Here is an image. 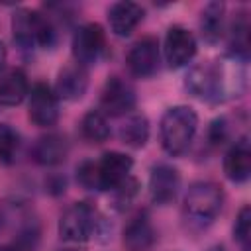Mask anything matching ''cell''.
Wrapping results in <instances>:
<instances>
[{
	"label": "cell",
	"instance_id": "obj_16",
	"mask_svg": "<svg viewBox=\"0 0 251 251\" xmlns=\"http://www.w3.org/2000/svg\"><path fill=\"white\" fill-rule=\"evenodd\" d=\"M224 173L231 182H245L251 175V147L247 137L235 141L224 155Z\"/></svg>",
	"mask_w": 251,
	"mask_h": 251
},
{
	"label": "cell",
	"instance_id": "obj_22",
	"mask_svg": "<svg viewBox=\"0 0 251 251\" xmlns=\"http://www.w3.org/2000/svg\"><path fill=\"white\" fill-rule=\"evenodd\" d=\"M114 194V206L116 210H126L129 208V204L133 202V198L139 192V182L129 175L126 180H122L114 190H110Z\"/></svg>",
	"mask_w": 251,
	"mask_h": 251
},
{
	"label": "cell",
	"instance_id": "obj_10",
	"mask_svg": "<svg viewBox=\"0 0 251 251\" xmlns=\"http://www.w3.org/2000/svg\"><path fill=\"white\" fill-rule=\"evenodd\" d=\"M165 61L171 69H180L188 65L196 55V37L182 25H171L165 33L163 43Z\"/></svg>",
	"mask_w": 251,
	"mask_h": 251
},
{
	"label": "cell",
	"instance_id": "obj_24",
	"mask_svg": "<svg viewBox=\"0 0 251 251\" xmlns=\"http://www.w3.org/2000/svg\"><path fill=\"white\" fill-rule=\"evenodd\" d=\"M227 133H229V129H227L226 118H218V120L212 122L208 137H210V141H212L214 145H222V143L227 139Z\"/></svg>",
	"mask_w": 251,
	"mask_h": 251
},
{
	"label": "cell",
	"instance_id": "obj_25",
	"mask_svg": "<svg viewBox=\"0 0 251 251\" xmlns=\"http://www.w3.org/2000/svg\"><path fill=\"white\" fill-rule=\"evenodd\" d=\"M4 63H6V47H4V43L0 41V71L4 69Z\"/></svg>",
	"mask_w": 251,
	"mask_h": 251
},
{
	"label": "cell",
	"instance_id": "obj_21",
	"mask_svg": "<svg viewBox=\"0 0 251 251\" xmlns=\"http://www.w3.org/2000/svg\"><path fill=\"white\" fill-rule=\"evenodd\" d=\"M20 151V133L10 124H0V163L12 165Z\"/></svg>",
	"mask_w": 251,
	"mask_h": 251
},
{
	"label": "cell",
	"instance_id": "obj_23",
	"mask_svg": "<svg viewBox=\"0 0 251 251\" xmlns=\"http://www.w3.org/2000/svg\"><path fill=\"white\" fill-rule=\"evenodd\" d=\"M249 233H251V208L245 204L239 210L235 224H233V237L243 249L249 247Z\"/></svg>",
	"mask_w": 251,
	"mask_h": 251
},
{
	"label": "cell",
	"instance_id": "obj_17",
	"mask_svg": "<svg viewBox=\"0 0 251 251\" xmlns=\"http://www.w3.org/2000/svg\"><path fill=\"white\" fill-rule=\"evenodd\" d=\"M29 94L27 76L22 69H12L0 76V104L2 106H18Z\"/></svg>",
	"mask_w": 251,
	"mask_h": 251
},
{
	"label": "cell",
	"instance_id": "obj_3",
	"mask_svg": "<svg viewBox=\"0 0 251 251\" xmlns=\"http://www.w3.org/2000/svg\"><path fill=\"white\" fill-rule=\"evenodd\" d=\"M224 206V190L212 180H196L184 194L182 212L190 224L208 226L212 224Z\"/></svg>",
	"mask_w": 251,
	"mask_h": 251
},
{
	"label": "cell",
	"instance_id": "obj_18",
	"mask_svg": "<svg viewBox=\"0 0 251 251\" xmlns=\"http://www.w3.org/2000/svg\"><path fill=\"white\" fill-rule=\"evenodd\" d=\"M224 16L226 4L224 2H208L200 14V33L206 43L220 41L224 33Z\"/></svg>",
	"mask_w": 251,
	"mask_h": 251
},
{
	"label": "cell",
	"instance_id": "obj_6",
	"mask_svg": "<svg viewBox=\"0 0 251 251\" xmlns=\"http://www.w3.org/2000/svg\"><path fill=\"white\" fill-rule=\"evenodd\" d=\"M71 47H73L75 63H78L82 67L94 65L102 57L104 47H106V33L102 29V25L94 24V22L80 25L73 33Z\"/></svg>",
	"mask_w": 251,
	"mask_h": 251
},
{
	"label": "cell",
	"instance_id": "obj_20",
	"mask_svg": "<svg viewBox=\"0 0 251 251\" xmlns=\"http://www.w3.org/2000/svg\"><path fill=\"white\" fill-rule=\"evenodd\" d=\"M80 135L88 143H104L110 137L108 118L100 110H88L80 120Z\"/></svg>",
	"mask_w": 251,
	"mask_h": 251
},
{
	"label": "cell",
	"instance_id": "obj_1",
	"mask_svg": "<svg viewBox=\"0 0 251 251\" xmlns=\"http://www.w3.org/2000/svg\"><path fill=\"white\" fill-rule=\"evenodd\" d=\"M133 159L120 151H108L98 161H84L76 169V180L86 190H114L131 173Z\"/></svg>",
	"mask_w": 251,
	"mask_h": 251
},
{
	"label": "cell",
	"instance_id": "obj_2",
	"mask_svg": "<svg viewBox=\"0 0 251 251\" xmlns=\"http://www.w3.org/2000/svg\"><path fill=\"white\" fill-rule=\"evenodd\" d=\"M196 129H198V116L190 106L169 108L159 124V135L165 153L171 157L182 155L190 147Z\"/></svg>",
	"mask_w": 251,
	"mask_h": 251
},
{
	"label": "cell",
	"instance_id": "obj_13",
	"mask_svg": "<svg viewBox=\"0 0 251 251\" xmlns=\"http://www.w3.org/2000/svg\"><path fill=\"white\" fill-rule=\"evenodd\" d=\"M157 241V231L145 212L135 214L124 229L126 251H151Z\"/></svg>",
	"mask_w": 251,
	"mask_h": 251
},
{
	"label": "cell",
	"instance_id": "obj_8",
	"mask_svg": "<svg viewBox=\"0 0 251 251\" xmlns=\"http://www.w3.org/2000/svg\"><path fill=\"white\" fill-rule=\"evenodd\" d=\"M27 116L39 127H51L59 120V98L45 82H35L27 94Z\"/></svg>",
	"mask_w": 251,
	"mask_h": 251
},
{
	"label": "cell",
	"instance_id": "obj_19",
	"mask_svg": "<svg viewBox=\"0 0 251 251\" xmlns=\"http://www.w3.org/2000/svg\"><path fill=\"white\" fill-rule=\"evenodd\" d=\"M149 120L145 114H131L120 127V139L124 145L141 149L149 139Z\"/></svg>",
	"mask_w": 251,
	"mask_h": 251
},
{
	"label": "cell",
	"instance_id": "obj_14",
	"mask_svg": "<svg viewBox=\"0 0 251 251\" xmlns=\"http://www.w3.org/2000/svg\"><path fill=\"white\" fill-rule=\"evenodd\" d=\"M145 16L143 6L137 2H116L108 10V24L114 35L118 37H127L133 33V29L141 24Z\"/></svg>",
	"mask_w": 251,
	"mask_h": 251
},
{
	"label": "cell",
	"instance_id": "obj_15",
	"mask_svg": "<svg viewBox=\"0 0 251 251\" xmlns=\"http://www.w3.org/2000/svg\"><path fill=\"white\" fill-rule=\"evenodd\" d=\"M67 155H69V141L61 133L41 135L31 149L33 161L41 167H57L67 159Z\"/></svg>",
	"mask_w": 251,
	"mask_h": 251
},
{
	"label": "cell",
	"instance_id": "obj_12",
	"mask_svg": "<svg viewBox=\"0 0 251 251\" xmlns=\"http://www.w3.org/2000/svg\"><path fill=\"white\" fill-rule=\"evenodd\" d=\"M88 88V71L86 67L78 63H71L63 67L57 75L55 82V94L57 98H63L67 102H76L84 96Z\"/></svg>",
	"mask_w": 251,
	"mask_h": 251
},
{
	"label": "cell",
	"instance_id": "obj_28",
	"mask_svg": "<svg viewBox=\"0 0 251 251\" xmlns=\"http://www.w3.org/2000/svg\"><path fill=\"white\" fill-rule=\"evenodd\" d=\"M59 251H76V249H59Z\"/></svg>",
	"mask_w": 251,
	"mask_h": 251
},
{
	"label": "cell",
	"instance_id": "obj_26",
	"mask_svg": "<svg viewBox=\"0 0 251 251\" xmlns=\"http://www.w3.org/2000/svg\"><path fill=\"white\" fill-rule=\"evenodd\" d=\"M0 251H14L12 245H0Z\"/></svg>",
	"mask_w": 251,
	"mask_h": 251
},
{
	"label": "cell",
	"instance_id": "obj_27",
	"mask_svg": "<svg viewBox=\"0 0 251 251\" xmlns=\"http://www.w3.org/2000/svg\"><path fill=\"white\" fill-rule=\"evenodd\" d=\"M208 251H226L222 245H216V247H212V249H208Z\"/></svg>",
	"mask_w": 251,
	"mask_h": 251
},
{
	"label": "cell",
	"instance_id": "obj_11",
	"mask_svg": "<svg viewBox=\"0 0 251 251\" xmlns=\"http://www.w3.org/2000/svg\"><path fill=\"white\" fill-rule=\"evenodd\" d=\"M180 188V173L169 165V163H159L151 169L149 175V198L157 206H167L171 204Z\"/></svg>",
	"mask_w": 251,
	"mask_h": 251
},
{
	"label": "cell",
	"instance_id": "obj_7",
	"mask_svg": "<svg viewBox=\"0 0 251 251\" xmlns=\"http://www.w3.org/2000/svg\"><path fill=\"white\" fill-rule=\"evenodd\" d=\"M135 90L122 76H108L100 92V112L104 116H124L135 108Z\"/></svg>",
	"mask_w": 251,
	"mask_h": 251
},
{
	"label": "cell",
	"instance_id": "obj_4",
	"mask_svg": "<svg viewBox=\"0 0 251 251\" xmlns=\"http://www.w3.org/2000/svg\"><path fill=\"white\" fill-rule=\"evenodd\" d=\"M12 35L20 49L31 51L35 47H51L57 31L51 18L27 8H20L12 16Z\"/></svg>",
	"mask_w": 251,
	"mask_h": 251
},
{
	"label": "cell",
	"instance_id": "obj_5",
	"mask_svg": "<svg viewBox=\"0 0 251 251\" xmlns=\"http://www.w3.org/2000/svg\"><path fill=\"white\" fill-rule=\"evenodd\" d=\"M102 218L88 202L71 204L59 218V235L65 241L84 243L100 233Z\"/></svg>",
	"mask_w": 251,
	"mask_h": 251
},
{
	"label": "cell",
	"instance_id": "obj_9",
	"mask_svg": "<svg viewBox=\"0 0 251 251\" xmlns=\"http://www.w3.org/2000/svg\"><path fill=\"white\" fill-rule=\"evenodd\" d=\"M161 63V53H159V41L151 35L141 37L135 41L127 55H126V65L129 73L137 78H149L159 71Z\"/></svg>",
	"mask_w": 251,
	"mask_h": 251
}]
</instances>
